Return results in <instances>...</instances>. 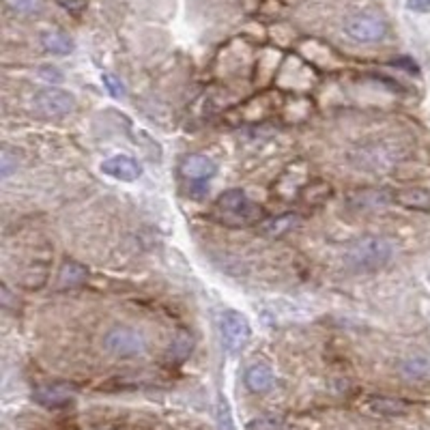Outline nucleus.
<instances>
[{"label":"nucleus","instance_id":"1","mask_svg":"<svg viewBox=\"0 0 430 430\" xmlns=\"http://www.w3.org/2000/svg\"><path fill=\"white\" fill-rule=\"evenodd\" d=\"M396 245L388 237H364L351 243L345 252V263L353 271H379L392 263Z\"/></svg>","mask_w":430,"mask_h":430},{"label":"nucleus","instance_id":"2","mask_svg":"<svg viewBox=\"0 0 430 430\" xmlns=\"http://www.w3.org/2000/svg\"><path fill=\"white\" fill-rule=\"evenodd\" d=\"M215 213L229 226H250L263 220V209L241 190L224 192L215 202Z\"/></svg>","mask_w":430,"mask_h":430},{"label":"nucleus","instance_id":"3","mask_svg":"<svg viewBox=\"0 0 430 430\" xmlns=\"http://www.w3.org/2000/svg\"><path fill=\"white\" fill-rule=\"evenodd\" d=\"M104 349L117 357H133V355H142L147 351V338L142 331L119 325L112 327L104 336Z\"/></svg>","mask_w":430,"mask_h":430},{"label":"nucleus","instance_id":"4","mask_svg":"<svg viewBox=\"0 0 430 430\" xmlns=\"http://www.w3.org/2000/svg\"><path fill=\"white\" fill-rule=\"evenodd\" d=\"M220 336L226 351L239 353L245 342L250 340V323L241 312L229 310L220 316Z\"/></svg>","mask_w":430,"mask_h":430},{"label":"nucleus","instance_id":"5","mask_svg":"<svg viewBox=\"0 0 430 430\" xmlns=\"http://www.w3.org/2000/svg\"><path fill=\"white\" fill-rule=\"evenodd\" d=\"M345 33L359 43H372L388 35V24L374 13H357L345 22Z\"/></svg>","mask_w":430,"mask_h":430},{"label":"nucleus","instance_id":"6","mask_svg":"<svg viewBox=\"0 0 430 430\" xmlns=\"http://www.w3.org/2000/svg\"><path fill=\"white\" fill-rule=\"evenodd\" d=\"M35 108L43 117H65L76 108V99L72 93L63 88H43L35 95Z\"/></svg>","mask_w":430,"mask_h":430},{"label":"nucleus","instance_id":"7","mask_svg":"<svg viewBox=\"0 0 430 430\" xmlns=\"http://www.w3.org/2000/svg\"><path fill=\"white\" fill-rule=\"evenodd\" d=\"M394 160H396L394 149H388L381 142V144L359 149V160L355 164H357V168H364V170H383V168H388Z\"/></svg>","mask_w":430,"mask_h":430},{"label":"nucleus","instance_id":"8","mask_svg":"<svg viewBox=\"0 0 430 430\" xmlns=\"http://www.w3.org/2000/svg\"><path fill=\"white\" fill-rule=\"evenodd\" d=\"M101 170L112 176V179H117V181H135L140 174H142V168L140 164L131 160V157L127 155H115V157H110V160H106L101 164Z\"/></svg>","mask_w":430,"mask_h":430},{"label":"nucleus","instance_id":"9","mask_svg":"<svg viewBox=\"0 0 430 430\" xmlns=\"http://www.w3.org/2000/svg\"><path fill=\"white\" fill-rule=\"evenodd\" d=\"M181 172L188 179H211L215 172H217V166L213 160H209L207 155H198V153H192V155H185L183 162H181Z\"/></svg>","mask_w":430,"mask_h":430},{"label":"nucleus","instance_id":"10","mask_svg":"<svg viewBox=\"0 0 430 430\" xmlns=\"http://www.w3.org/2000/svg\"><path fill=\"white\" fill-rule=\"evenodd\" d=\"M396 202L413 211H430V192L424 188H402L394 194Z\"/></svg>","mask_w":430,"mask_h":430},{"label":"nucleus","instance_id":"11","mask_svg":"<svg viewBox=\"0 0 430 430\" xmlns=\"http://www.w3.org/2000/svg\"><path fill=\"white\" fill-rule=\"evenodd\" d=\"M245 386L256 394H263L274 386V372L265 364H254L245 372Z\"/></svg>","mask_w":430,"mask_h":430},{"label":"nucleus","instance_id":"12","mask_svg":"<svg viewBox=\"0 0 430 430\" xmlns=\"http://www.w3.org/2000/svg\"><path fill=\"white\" fill-rule=\"evenodd\" d=\"M33 398L43 406H54L56 409V406H63L72 400V392L63 386H43L35 390Z\"/></svg>","mask_w":430,"mask_h":430},{"label":"nucleus","instance_id":"13","mask_svg":"<svg viewBox=\"0 0 430 430\" xmlns=\"http://www.w3.org/2000/svg\"><path fill=\"white\" fill-rule=\"evenodd\" d=\"M88 278V271L84 265L76 263V261H69L65 263L58 271V286L60 288H76V286H82Z\"/></svg>","mask_w":430,"mask_h":430},{"label":"nucleus","instance_id":"14","mask_svg":"<svg viewBox=\"0 0 430 430\" xmlns=\"http://www.w3.org/2000/svg\"><path fill=\"white\" fill-rule=\"evenodd\" d=\"M299 226L297 215H278V217H269L261 224V231L265 237H282L288 235L292 229Z\"/></svg>","mask_w":430,"mask_h":430},{"label":"nucleus","instance_id":"15","mask_svg":"<svg viewBox=\"0 0 430 430\" xmlns=\"http://www.w3.org/2000/svg\"><path fill=\"white\" fill-rule=\"evenodd\" d=\"M41 43H43V48L52 52V54H69L74 50V41L67 37L65 33H58V31H52V33H45L41 37Z\"/></svg>","mask_w":430,"mask_h":430},{"label":"nucleus","instance_id":"16","mask_svg":"<svg viewBox=\"0 0 430 430\" xmlns=\"http://www.w3.org/2000/svg\"><path fill=\"white\" fill-rule=\"evenodd\" d=\"M192 349H194L192 336L188 331H181L168 349V361H172V364H181V361H185L190 357Z\"/></svg>","mask_w":430,"mask_h":430},{"label":"nucleus","instance_id":"17","mask_svg":"<svg viewBox=\"0 0 430 430\" xmlns=\"http://www.w3.org/2000/svg\"><path fill=\"white\" fill-rule=\"evenodd\" d=\"M366 406L372 413H381V415H400L409 409L406 402L396 400V398H370Z\"/></svg>","mask_w":430,"mask_h":430},{"label":"nucleus","instance_id":"18","mask_svg":"<svg viewBox=\"0 0 430 430\" xmlns=\"http://www.w3.org/2000/svg\"><path fill=\"white\" fill-rule=\"evenodd\" d=\"M402 372H404V377H409V379H424V377L430 374V359L424 357V355L409 357L402 364Z\"/></svg>","mask_w":430,"mask_h":430},{"label":"nucleus","instance_id":"19","mask_svg":"<svg viewBox=\"0 0 430 430\" xmlns=\"http://www.w3.org/2000/svg\"><path fill=\"white\" fill-rule=\"evenodd\" d=\"M43 0H7V7L19 15H33L41 9Z\"/></svg>","mask_w":430,"mask_h":430},{"label":"nucleus","instance_id":"20","mask_svg":"<svg viewBox=\"0 0 430 430\" xmlns=\"http://www.w3.org/2000/svg\"><path fill=\"white\" fill-rule=\"evenodd\" d=\"M17 168H19L17 155L11 153V149H3V153H0V176L7 179V176H11Z\"/></svg>","mask_w":430,"mask_h":430},{"label":"nucleus","instance_id":"21","mask_svg":"<svg viewBox=\"0 0 430 430\" xmlns=\"http://www.w3.org/2000/svg\"><path fill=\"white\" fill-rule=\"evenodd\" d=\"M104 84L108 86V90H110V95H112V97H117V99L125 97V86H123V82H121L117 76L104 74Z\"/></svg>","mask_w":430,"mask_h":430},{"label":"nucleus","instance_id":"22","mask_svg":"<svg viewBox=\"0 0 430 430\" xmlns=\"http://www.w3.org/2000/svg\"><path fill=\"white\" fill-rule=\"evenodd\" d=\"M409 9H413V11H428L430 9V0H409Z\"/></svg>","mask_w":430,"mask_h":430}]
</instances>
